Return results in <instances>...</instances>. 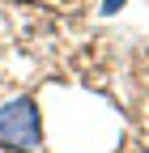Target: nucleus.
I'll return each instance as SVG.
<instances>
[{
	"label": "nucleus",
	"mask_w": 149,
	"mask_h": 153,
	"mask_svg": "<svg viewBox=\"0 0 149 153\" xmlns=\"http://www.w3.org/2000/svg\"><path fill=\"white\" fill-rule=\"evenodd\" d=\"M0 145L17 153H34L43 145V119L34 98H13L0 106Z\"/></svg>",
	"instance_id": "obj_1"
}]
</instances>
